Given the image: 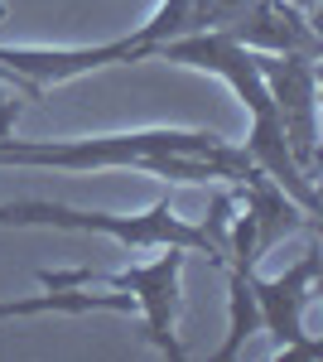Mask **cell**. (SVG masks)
Segmentation results:
<instances>
[{"label": "cell", "instance_id": "cell-1", "mask_svg": "<svg viewBox=\"0 0 323 362\" xmlns=\"http://www.w3.org/2000/svg\"><path fill=\"white\" fill-rule=\"evenodd\" d=\"M20 102L0 92V165H54V169H140L169 184H242L256 160L213 131H131L92 140H15Z\"/></svg>", "mask_w": 323, "mask_h": 362}, {"label": "cell", "instance_id": "cell-2", "mask_svg": "<svg viewBox=\"0 0 323 362\" xmlns=\"http://www.w3.org/2000/svg\"><path fill=\"white\" fill-rule=\"evenodd\" d=\"M155 58H169V63H193V68H208L217 78H227L232 92L242 97L246 116H251V136H246V155L266 169L270 179L295 198L304 213L319 218V189L314 179L295 165L290 145H285V121H280V107L270 97L266 78H261V63H256V49L222 34V29H193L184 39H164Z\"/></svg>", "mask_w": 323, "mask_h": 362}, {"label": "cell", "instance_id": "cell-3", "mask_svg": "<svg viewBox=\"0 0 323 362\" xmlns=\"http://www.w3.org/2000/svg\"><path fill=\"white\" fill-rule=\"evenodd\" d=\"M237 203L232 194L213 198V218L189 223L174 213L169 194L155 198L140 218H116V213H87V208H63L49 198H25V203H0V227H63V232H102L121 247H179L203 251L213 266H227V227H232Z\"/></svg>", "mask_w": 323, "mask_h": 362}, {"label": "cell", "instance_id": "cell-4", "mask_svg": "<svg viewBox=\"0 0 323 362\" xmlns=\"http://www.w3.org/2000/svg\"><path fill=\"white\" fill-rule=\"evenodd\" d=\"M179 271H184V251L164 247L160 261L150 266H131V271H39L44 290H82V285H111V290H131V300L145 309V329L150 343L164 358H184L179 338H174V319H179Z\"/></svg>", "mask_w": 323, "mask_h": 362}, {"label": "cell", "instance_id": "cell-5", "mask_svg": "<svg viewBox=\"0 0 323 362\" xmlns=\"http://www.w3.org/2000/svg\"><path fill=\"white\" fill-rule=\"evenodd\" d=\"M323 276V247L319 237L309 242V251L299 256L295 266L280 280H261L256 266L246 271V285L256 295V314H261V329L275 338L280 353H299V358H323V348L304 334V305L314 300V285Z\"/></svg>", "mask_w": 323, "mask_h": 362}, {"label": "cell", "instance_id": "cell-6", "mask_svg": "<svg viewBox=\"0 0 323 362\" xmlns=\"http://www.w3.org/2000/svg\"><path fill=\"white\" fill-rule=\"evenodd\" d=\"M261 63V78H266L270 97L280 107V121H285V145L295 155V165L319 179V63L314 54H256Z\"/></svg>", "mask_w": 323, "mask_h": 362}, {"label": "cell", "instance_id": "cell-7", "mask_svg": "<svg viewBox=\"0 0 323 362\" xmlns=\"http://www.w3.org/2000/svg\"><path fill=\"white\" fill-rule=\"evenodd\" d=\"M131 295H82V290H49L34 300H0V319H29V314H126Z\"/></svg>", "mask_w": 323, "mask_h": 362}, {"label": "cell", "instance_id": "cell-8", "mask_svg": "<svg viewBox=\"0 0 323 362\" xmlns=\"http://www.w3.org/2000/svg\"><path fill=\"white\" fill-rule=\"evenodd\" d=\"M256 261H227V290H232V300H227V343L213 353V362H232L242 353V343L256 329H261V314H256V295H251V285H246V271H251Z\"/></svg>", "mask_w": 323, "mask_h": 362}, {"label": "cell", "instance_id": "cell-9", "mask_svg": "<svg viewBox=\"0 0 323 362\" xmlns=\"http://www.w3.org/2000/svg\"><path fill=\"white\" fill-rule=\"evenodd\" d=\"M0 78H5V83L15 87V92H20V97H25V102H34V97H39V92H34V87H29L25 78H20V73H10V68H5V63H0Z\"/></svg>", "mask_w": 323, "mask_h": 362}]
</instances>
